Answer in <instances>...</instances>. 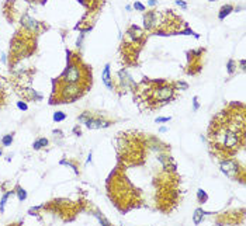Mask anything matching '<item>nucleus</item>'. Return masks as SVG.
<instances>
[{
    "mask_svg": "<svg viewBox=\"0 0 246 226\" xmlns=\"http://www.w3.org/2000/svg\"><path fill=\"white\" fill-rule=\"evenodd\" d=\"M245 118L243 113L225 117V114L217 117L210 128V141L217 150L224 153H233L243 143Z\"/></svg>",
    "mask_w": 246,
    "mask_h": 226,
    "instance_id": "obj_1",
    "label": "nucleus"
},
{
    "mask_svg": "<svg viewBox=\"0 0 246 226\" xmlns=\"http://www.w3.org/2000/svg\"><path fill=\"white\" fill-rule=\"evenodd\" d=\"M62 80L65 81V83L79 84V83L83 80V69L82 67H79L76 63H69V67L66 69Z\"/></svg>",
    "mask_w": 246,
    "mask_h": 226,
    "instance_id": "obj_2",
    "label": "nucleus"
},
{
    "mask_svg": "<svg viewBox=\"0 0 246 226\" xmlns=\"http://www.w3.org/2000/svg\"><path fill=\"white\" fill-rule=\"evenodd\" d=\"M173 96V89L170 86H162V87H158V89H153V100L156 101H167L170 100Z\"/></svg>",
    "mask_w": 246,
    "mask_h": 226,
    "instance_id": "obj_3",
    "label": "nucleus"
},
{
    "mask_svg": "<svg viewBox=\"0 0 246 226\" xmlns=\"http://www.w3.org/2000/svg\"><path fill=\"white\" fill-rule=\"evenodd\" d=\"M221 170L231 178H238V171L241 170L238 167V163L235 160H225L221 163Z\"/></svg>",
    "mask_w": 246,
    "mask_h": 226,
    "instance_id": "obj_4",
    "label": "nucleus"
},
{
    "mask_svg": "<svg viewBox=\"0 0 246 226\" xmlns=\"http://www.w3.org/2000/svg\"><path fill=\"white\" fill-rule=\"evenodd\" d=\"M158 18H159V14L156 11H149L145 14L144 17V25L146 30H152L158 25Z\"/></svg>",
    "mask_w": 246,
    "mask_h": 226,
    "instance_id": "obj_5",
    "label": "nucleus"
},
{
    "mask_svg": "<svg viewBox=\"0 0 246 226\" xmlns=\"http://www.w3.org/2000/svg\"><path fill=\"white\" fill-rule=\"evenodd\" d=\"M87 125V128L90 129H100V128H107L110 125V122L107 121H101V119H97V118H87V121L84 122Z\"/></svg>",
    "mask_w": 246,
    "mask_h": 226,
    "instance_id": "obj_6",
    "label": "nucleus"
},
{
    "mask_svg": "<svg viewBox=\"0 0 246 226\" xmlns=\"http://www.w3.org/2000/svg\"><path fill=\"white\" fill-rule=\"evenodd\" d=\"M21 24H23L24 27L30 28V30H37V28H38V21H35V20H33V18H30L28 16H24L23 18H21Z\"/></svg>",
    "mask_w": 246,
    "mask_h": 226,
    "instance_id": "obj_7",
    "label": "nucleus"
},
{
    "mask_svg": "<svg viewBox=\"0 0 246 226\" xmlns=\"http://www.w3.org/2000/svg\"><path fill=\"white\" fill-rule=\"evenodd\" d=\"M103 81L110 90H113V83H111V77H110V65H106V67L103 70Z\"/></svg>",
    "mask_w": 246,
    "mask_h": 226,
    "instance_id": "obj_8",
    "label": "nucleus"
},
{
    "mask_svg": "<svg viewBox=\"0 0 246 226\" xmlns=\"http://www.w3.org/2000/svg\"><path fill=\"white\" fill-rule=\"evenodd\" d=\"M232 10H233V7H232L231 4H225V6H222V7H221V10H219V14H218L219 20H224V18L228 16Z\"/></svg>",
    "mask_w": 246,
    "mask_h": 226,
    "instance_id": "obj_9",
    "label": "nucleus"
},
{
    "mask_svg": "<svg viewBox=\"0 0 246 226\" xmlns=\"http://www.w3.org/2000/svg\"><path fill=\"white\" fill-rule=\"evenodd\" d=\"M128 34L131 35L134 39H139V38H142V35H144V32L141 31L138 27H131V30L128 31Z\"/></svg>",
    "mask_w": 246,
    "mask_h": 226,
    "instance_id": "obj_10",
    "label": "nucleus"
},
{
    "mask_svg": "<svg viewBox=\"0 0 246 226\" xmlns=\"http://www.w3.org/2000/svg\"><path fill=\"white\" fill-rule=\"evenodd\" d=\"M204 211L203 209H196V212H194V218H193V222L196 223V225H198L201 221H203V216H204Z\"/></svg>",
    "mask_w": 246,
    "mask_h": 226,
    "instance_id": "obj_11",
    "label": "nucleus"
},
{
    "mask_svg": "<svg viewBox=\"0 0 246 226\" xmlns=\"http://www.w3.org/2000/svg\"><path fill=\"white\" fill-rule=\"evenodd\" d=\"M48 145V141L45 139V138H42V139H38L37 142H34V149H41V147H44V146Z\"/></svg>",
    "mask_w": 246,
    "mask_h": 226,
    "instance_id": "obj_12",
    "label": "nucleus"
},
{
    "mask_svg": "<svg viewBox=\"0 0 246 226\" xmlns=\"http://www.w3.org/2000/svg\"><path fill=\"white\" fill-rule=\"evenodd\" d=\"M11 142H13V135H11V133H9V135L3 136V139H1L3 146H10L11 145Z\"/></svg>",
    "mask_w": 246,
    "mask_h": 226,
    "instance_id": "obj_13",
    "label": "nucleus"
},
{
    "mask_svg": "<svg viewBox=\"0 0 246 226\" xmlns=\"http://www.w3.org/2000/svg\"><path fill=\"white\" fill-rule=\"evenodd\" d=\"M13 194V191H9V193L6 194V195H3V198H1V202H0V212H3L4 211V205H6V201H7V198L10 197Z\"/></svg>",
    "mask_w": 246,
    "mask_h": 226,
    "instance_id": "obj_14",
    "label": "nucleus"
},
{
    "mask_svg": "<svg viewBox=\"0 0 246 226\" xmlns=\"http://www.w3.org/2000/svg\"><path fill=\"white\" fill-rule=\"evenodd\" d=\"M197 197H198V201H200V202H205V201L208 199L207 194L204 193L203 190H198V191H197Z\"/></svg>",
    "mask_w": 246,
    "mask_h": 226,
    "instance_id": "obj_15",
    "label": "nucleus"
},
{
    "mask_svg": "<svg viewBox=\"0 0 246 226\" xmlns=\"http://www.w3.org/2000/svg\"><path fill=\"white\" fill-rule=\"evenodd\" d=\"M66 118V115L64 113H61V111H58V113L53 114V121H56V122H61V121H64Z\"/></svg>",
    "mask_w": 246,
    "mask_h": 226,
    "instance_id": "obj_16",
    "label": "nucleus"
},
{
    "mask_svg": "<svg viewBox=\"0 0 246 226\" xmlns=\"http://www.w3.org/2000/svg\"><path fill=\"white\" fill-rule=\"evenodd\" d=\"M235 66H236L235 61H233V59H229V61H228V65H227V67H228V73H229V75H232V73L235 72Z\"/></svg>",
    "mask_w": 246,
    "mask_h": 226,
    "instance_id": "obj_17",
    "label": "nucleus"
},
{
    "mask_svg": "<svg viewBox=\"0 0 246 226\" xmlns=\"http://www.w3.org/2000/svg\"><path fill=\"white\" fill-rule=\"evenodd\" d=\"M17 195H18V199L20 201H24L25 198H27V193L23 190V188H18V191H17Z\"/></svg>",
    "mask_w": 246,
    "mask_h": 226,
    "instance_id": "obj_18",
    "label": "nucleus"
},
{
    "mask_svg": "<svg viewBox=\"0 0 246 226\" xmlns=\"http://www.w3.org/2000/svg\"><path fill=\"white\" fill-rule=\"evenodd\" d=\"M134 9L138 10V11H145V6L142 3H139V1H135L134 3Z\"/></svg>",
    "mask_w": 246,
    "mask_h": 226,
    "instance_id": "obj_19",
    "label": "nucleus"
},
{
    "mask_svg": "<svg viewBox=\"0 0 246 226\" xmlns=\"http://www.w3.org/2000/svg\"><path fill=\"white\" fill-rule=\"evenodd\" d=\"M17 107H18L20 110H24V111L28 108V107H27V104H25V103H23V101H18V103H17Z\"/></svg>",
    "mask_w": 246,
    "mask_h": 226,
    "instance_id": "obj_20",
    "label": "nucleus"
},
{
    "mask_svg": "<svg viewBox=\"0 0 246 226\" xmlns=\"http://www.w3.org/2000/svg\"><path fill=\"white\" fill-rule=\"evenodd\" d=\"M193 105H194V111H197V110L200 108V104H198V101H197V97L193 98Z\"/></svg>",
    "mask_w": 246,
    "mask_h": 226,
    "instance_id": "obj_21",
    "label": "nucleus"
},
{
    "mask_svg": "<svg viewBox=\"0 0 246 226\" xmlns=\"http://www.w3.org/2000/svg\"><path fill=\"white\" fill-rule=\"evenodd\" d=\"M176 4H177V6H180V7H183V9H186V7H187V4H186L184 1H181V0H176Z\"/></svg>",
    "mask_w": 246,
    "mask_h": 226,
    "instance_id": "obj_22",
    "label": "nucleus"
},
{
    "mask_svg": "<svg viewBox=\"0 0 246 226\" xmlns=\"http://www.w3.org/2000/svg\"><path fill=\"white\" fill-rule=\"evenodd\" d=\"M167 121H170V117L169 118H156V122H167Z\"/></svg>",
    "mask_w": 246,
    "mask_h": 226,
    "instance_id": "obj_23",
    "label": "nucleus"
},
{
    "mask_svg": "<svg viewBox=\"0 0 246 226\" xmlns=\"http://www.w3.org/2000/svg\"><path fill=\"white\" fill-rule=\"evenodd\" d=\"M148 3H149V6H156V3H158V1H156V0H149Z\"/></svg>",
    "mask_w": 246,
    "mask_h": 226,
    "instance_id": "obj_24",
    "label": "nucleus"
},
{
    "mask_svg": "<svg viewBox=\"0 0 246 226\" xmlns=\"http://www.w3.org/2000/svg\"><path fill=\"white\" fill-rule=\"evenodd\" d=\"M177 86H179V87H181V89H187V84H186V83H179Z\"/></svg>",
    "mask_w": 246,
    "mask_h": 226,
    "instance_id": "obj_25",
    "label": "nucleus"
},
{
    "mask_svg": "<svg viewBox=\"0 0 246 226\" xmlns=\"http://www.w3.org/2000/svg\"><path fill=\"white\" fill-rule=\"evenodd\" d=\"M241 69H242V70L245 69V59H242V61H241Z\"/></svg>",
    "mask_w": 246,
    "mask_h": 226,
    "instance_id": "obj_26",
    "label": "nucleus"
},
{
    "mask_svg": "<svg viewBox=\"0 0 246 226\" xmlns=\"http://www.w3.org/2000/svg\"><path fill=\"white\" fill-rule=\"evenodd\" d=\"M166 131H167V128H166V127H163V128H160V132H166Z\"/></svg>",
    "mask_w": 246,
    "mask_h": 226,
    "instance_id": "obj_27",
    "label": "nucleus"
},
{
    "mask_svg": "<svg viewBox=\"0 0 246 226\" xmlns=\"http://www.w3.org/2000/svg\"><path fill=\"white\" fill-rule=\"evenodd\" d=\"M1 90H3V86H1V80H0V93H1Z\"/></svg>",
    "mask_w": 246,
    "mask_h": 226,
    "instance_id": "obj_28",
    "label": "nucleus"
},
{
    "mask_svg": "<svg viewBox=\"0 0 246 226\" xmlns=\"http://www.w3.org/2000/svg\"><path fill=\"white\" fill-rule=\"evenodd\" d=\"M0 156H1V149H0Z\"/></svg>",
    "mask_w": 246,
    "mask_h": 226,
    "instance_id": "obj_29",
    "label": "nucleus"
},
{
    "mask_svg": "<svg viewBox=\"0 0 246 226\" xmlns=\"http://www.w3.org/2000/svg\"><path fill=\"white\" fill-rule=\"evenodd\" d=\"M210 1H217V0H210Z\"/></svg>",
    "mask_w": 246,
    "mask_h": 226,
    "instance_id": "obj_30",
    "label": "nucleus"
}]
</instances>
